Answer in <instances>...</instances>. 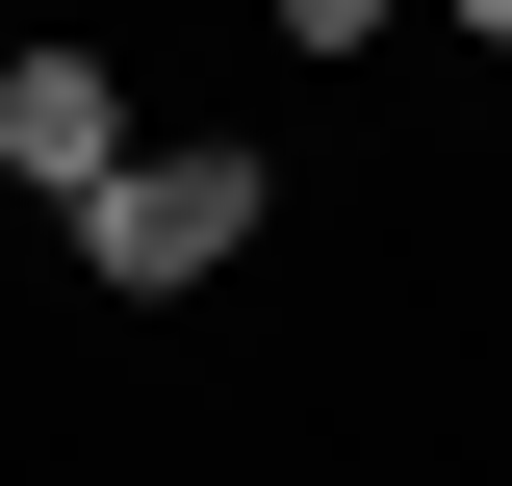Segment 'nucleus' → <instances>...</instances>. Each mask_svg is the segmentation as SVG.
<instances>
[{
	"label": "nucleus",
	"mask_w": 512,
	"mask_h": 486,
	"mask_svg": "<svg viewBox=\"0 0 512 486\" xmlns=\"http://www.w3.org/2000/svg\"><path fill=\"white\" fill-rule=\"evenodd\" d=\"M77 256H103L128 307L231 282V256H256V154H103V180H77Z\"/></svg>",
	"instance_id": "f257e3e1"
},
{
	"label": "nucleus",
	"mask_w": 512,
	"mask_h": 486,
	"mask_svg": "<svg viewBox=\"0 0 512 486\" xmlns=\"http://www.w3.org/2000/svg\"><path fill=\"white\" fill-rule=\"evenodd\" d=\"M0 154H26V180L77 205V180L128 154V77H103V52H0Z\"/></svg>",
	"instance_id": "f03ea898"
},
{
	"label": "nucleus",
	"mask_w": 512,
	"mask_h": 486,
	"mask_svg": "<svg viewBox=\"0 0 512 486\" xmlns=\"http://www.w3.org/2000/svg\"><path fill=\"white\" fill-rule=\"evenodd\" d=\"M384 26H410V0H282V52H384Z\"/></svg>",
	"instance_id": "7ed1b4c3"
},
{
	"label": "nucleus",
	"mask_w": 512,
	"mask_h": 486,
	"mask_svg": "<svg viewBox=\"0 0 512 486\" xmlns=\"http://www.w3.org/2000/svg\"><path fill=\"white\" fill-rule=\"evenodd\" d=\"M461 26H487V52H512V0H461Z\"/></svg>",
	"instance_id": "20e7f679"
}]
</instances>
